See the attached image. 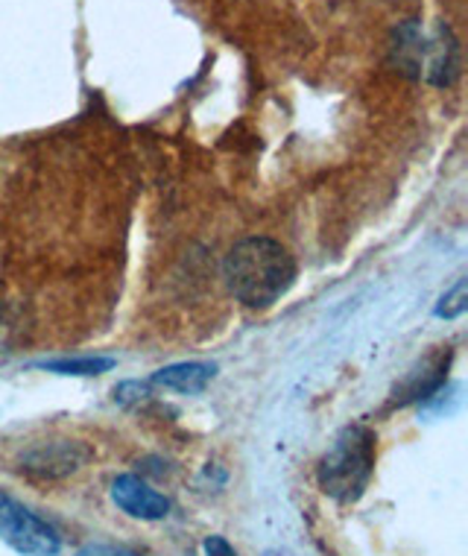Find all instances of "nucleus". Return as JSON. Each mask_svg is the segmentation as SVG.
I'll return each instance as SVG.
<instances>
[{
  "label": "nucleus",
  "mask_w": 468,
  "mask_h": 556,
  "mask_svg": "<svg viewBox=\"0 0 468 556\" xmlns=\"http://www.w3.org/2000/svg\"><path fill=\"white\" fill-rule=\"evenodd\" d=\"M223 278L238 302L246 307H269L293 288L296 258L278 240L246 238L235 243L223 261Z\"/></svg>",
  "instance_id": "1"
},
{
  "label": "nucleus",
  "mask_w": 468,
  "mask_h": 556,
  "mask_svg": "<svg viewBox=\"0 0 468 556\" xmlns=\"http://www.w3.org/2000/svg\"><path fill=\"white\" fill-rule=\"evenodd\" d=\"M378 454V437L369 425H345L316 466L319 490L337 504H357L369 490Z\"/></svg>",
  "instance_id": "2"
},
{
  "label": "nucleus",
  "mask_w": 468,
  "mask_h": 556,
  "mask_svg": "<svg viewBox=\"0 0 468 556\" xmlns=\"http://www.w3.org/2000/svg\"><path fill=\"white\" fill-rule=\"evenodd\" d=\"M0 542L21 556H59L62 539L39 513L0 492Z\"/></svg>",
  "instance_id": "3"
},
{
  "label": "nucleus",
  "mask_w": 468,
  "mask_h": 556,
  "mask_svg": "<svg viewBox=\"0 0 468 556\" xmlns=\"http://www.w3.org/2000/svg\"><path fill=\"white\" fill-rule=\"evenodd\" d=\"M91 460V448L86 442L77 440H53V442H39L21 454V469L36 475V478H67V475H77L86 463Z\"/></svg>",
  "instance_id": "4"
},
{
  "label": "nucleus",
  "mask_w": 468,
  "mask_h": 556,
  "mask_svg": "<svg viewBox=\"0 0 468 556\" xmlns=\"http://www.w3.org/2000/svg\"><path fill=\"white\" fill-rule=\"evenodd\" d=\"M112 501L117 509H124L129 518H141V521H162L170 516V498L164 492L153 490L147 480L138 475H117L112 480Z\"/></svg>",
  "instance_id": "5"
},
{
  "label": "nucleus",
  "mask_w": 468,
  "mask_h": 556,
  "mask_svg": "<svg viewBox=\"0 0 468 556\" xmlns=\"http://www.w3.org/2000/svg\"><path fill=\"white\" fill-rule=\"evenodd\" d=\"M448 364H451V352H430L425 361H421L416 369H413L402 384L395 387L392 393V407H407L413 402H425L433 393H440V387L445 384L448 378Z\"/></svg>",
  "instance_id": "6"
},
{
  "label": "nucleus",
  "mask_w": 468,
  "mask_h": 556,
  "mask_svg": "<svg viewBox=\"0 0 468 556\" xmlns=\"http://www.w3.org/2000/svg\"><path fill=\"white\" fill-rule=\"evenodd\" d=\"M425 79L433 88H448L459 77V41L448 24H440L425 45Z\"/></svg>",
  "instance_id": "7"
},
{
  "label": "nucleus",
  "mask_w": 468,
  "mask_h": 556,
  "mask_svg": "<svg viewBox=\"0 0 468 556\" xmlns=\"http://www.w3.org/2000/svg\"><path fill=\"white\" fill-rule=\"evenodd\" d=\"M214 375H217V366L214 364H205V361H185V364H170L164 366V369H159L147 384L162 387V390H170V393L197 395L214 381Z\"/></svg>",
  "instance_id": "8"
},
{
  "label": "nucleus",
  "mask_w": 468,
  "mask_h": 556,
  "mask_svg": "<svg viewBox=\"0 0 468 556\" xmlns=\"http://www.w3.org/2000/svg\"><path fill=\"white\" fill-rule=\"evenodd\" d=\"M425 33H421L419 21H404L402 27L395 29L390 45V62L395 71H402L404 77H421V59H425Z\"/></svg>",
  "instance_id": "9"
},
{
  "label": "nucleus",
  "mask_w": 468,
  "mask_h": 556,
  "mask_svg": "<svg viewBox=\"0 0 468 556\" xmlns=\"http://www.w3.org/2000/svg\"><path fill=\"white\" fill-rule=\"evenodd\" d=\"M115 366L112 357H65V361H50L41 364V369L56 375H77V378H91V375H103Z\"/></svg>",
  "instance_id": "10"
},
{
  "label": "nucleus",
  "mask_w": 468,
  "mask_h": 556,
  "mask_svg": "<svg viewBox=\"0 0 468 556\" xmlns=\"http://www.w3.org/2000/svg\"><path fill=\"white\" fill-rule=\"evenodd\" d=\"M468 307V281L466 278H457V285L451 290H445L437 305V317L440 319H459L466 314Z\"/></svg>",
  "instance_id": "11"
},
{
  "label": "nucleus",
  "mask_w": 468,
  "mask_h": 556,
  "mask_svg": "<svg viewBox=\"0 0 468 556\" xmlns=\"http://www.w3.org/2000/svg\"><path fill=\"white\" fill-rule=\"evenodd\" d=\"M77 556H141L124 545H105V542H91V545L79 547Z\"/></svg>",
  "instance_id": "12"
},
{
  "label": "nucleus",
  "mask_w": 468,
  "mask_h": 556,
  "mask_svg": "<svg viewBox=\"0 0 468 556\" xmlns=\"http://www.w3.org/2000/svg\"><path fill=\"white\" fill-rule=\"evenodd\" d=\"M202 551L205 556H238V551L229 545V539L223 536H208L202 542Z\"/></svg>",
  "instance_id": "13"
}]
</instances>
